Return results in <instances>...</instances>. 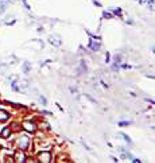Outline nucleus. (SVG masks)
<instances>
[{
  "label": "nucleus",
  "instance_id": "obj_1",
  "mask_svg": "<svg viewBox=\"0 0 155 163\" xmlns=\"http://www.w3.org/2000/svg\"><path fill=\"white\" fill-rule=\"evenodd\" d=\"M49 42H50V43H51V45H54V46H61V43H62V41H61V38H59V36H50V38H49Z\"/></svg>",
  "mask_w": 155,
  "mask_h": 163
},
{
  "label": "nucleus",
  "instance_id": "obj_2",
  "mask_svg": "<svg viewBox=\"0 0 155 163\" xmlns=\"http://www.w3.org/2000/svg\"><path fill=\"white\" fill-rule=\"evenodd\" d=\"M28 143H30V140H28L27 136H22V138L19 139V146H20V148H23V150L28 147Z\"/></svg>",
  "mask_w": 155,
  "mask_h": 163
},
{
  "label": "nucleus",
  "instance_id": "obj_3",
  "mask_svg": "<svg viewBox=\"0 0 155 163\" xmlns=\"http://www.w3.org/2000/svg\"><path fill=\"white\" fill-rule=\"evenodd\" d=\"M39 162H50V154L49 152H42L41 155H39Z\"/></svg>",
  "mask_w": 155,
  "mask_h": 163
},
{
  "label": "nucleus",
  "instance_id": "obj_4",
  "mask_svg": "<svg viewBox=\"0 0 155 163\" xmlns=\"http://www.w3.org/2000/svg\"><path fill=\"white\" fill-rule=\"evenodd\" d=\"M89 47L92 49V50H94V51H98L100 50V42H94L93 39H90V42H89Z\"/></svg>",
  "mask_w": 155,
  "mask_h": 163
},
{
  "label": "nucleus",
  "instance_id": "obj_5",
  "mask_svg": "<svg viewBox=\"0 0 155 163\" xmlns=\"http://www.w3.org/2000/svg\"><path fill=\"white\" fill-rule=\"evenodd\" d=\"M23 127L26 128L28 132H34V131H35V125H34V124H31V123H28V121L23 123Z\"/></svg>",
  "mask_w": 155,
  "mask_h": 163
},
{
  "label": "nucleus",
  "instance_id": "obj_6",
  "mask_svg": "<svg viewBox=\"0 0 155 163\" xmlns=\"http://www.w3.org/2000/svg\"><path fill=\"white\" fill-rule=\"evenodd\" d=\"M8 117H10V115L5 111H0V120H7Z\"/></svg>",
  "mask_w": 155,
  "mask_h": 163
},
{
  "label": "nucleus",
  "instance_id": "obj_7",
  "mask_svg": "<svg viewBox=\"0 0 155 163\" xmlns=\"http://www.w3.org/2000/svg\"><path fill=\"white\" fill-rule=\"evenodd\" d=\"M23 71H24V73H28V71H30V62H24V63H23Z\"/></svg>",
  "mask_w": 155,
  "mask_h": 163
},
{
  "label": "nucleus",
  "instance_id": "obj_8",
  "mask_svg": "<svg viewBox=\"0 0 155 163\" xmlns=\"http://www.w3.org/2000/svg\"><path fill=\"white\" fill-rule=\"evenodd\" d=\"M120 136H121V138H123L124 140H125V142L128 143V144H131V143H132V142H131V139H129L128 136H127V135H124V133H121V135H120Z\"/></svg>",
  "mask_w": 155,
  "mask_h": 163
},
{
  "label": "nucleus",
  "instance_id": "obj_9",
  "mask_svg": "<svg viewBox=\"0 0 155 163\" xmlns=\"http://www.w3.org/2000/svg\"><path fill=\"white\" fill-rule=\"evenodd\" d=\"M8 132H10V131H8V128H5L4 131H3V136H4V138H7V136H8Z\"/></svg>",
  "mask_w": 155,
  "mask_h": 163
},
{
  "label": "nucleus",
  "instance_id": "obj_10",
  "mask_svg": "<svg viewBox=\"0 0 155 163\" xmlns=\"http://www.w3.org/2000/svg\"><path fill=\"white\" fill-rule=\"evenodd\" d=\"M152 3H154V0H148V8H150V10H152V8H154Z\"/></svg>",
  "mask_w": 155,
  "mask_h": 163
},
{
  "label": "nucleus",
  "instance_id": "obj_11",
  "mask_svg": "<svg viewBox=\"0 0 155 163\" xmlns=\"http://www.w3.org/2000/svg\"><path fill=\"white\" fill-rule=\"evenodd\" d=\"M119 125H120V127H124V125H129V123H128V121H121V123H119Z\"/></svg>",
  "mask_w": 155,
  "mask_h": 163
},
{
  "label": "nucleus",
  "instance_id": "obj_12",
  "mask_svg": "<svg viewBox=\"0 0 155 163\" xmlns=\"http://www.w3.org/2000/svg\"><path fill=\"white\" fill-rule=\"evenodd\" d=\"M112 11H113L115 14H121V10H120V8H112Z\"/></svg>",
  "mask_w": 155,
  "mask_h": 163
},
{
  "label": "nucleus",
  "instance_id": "obj_13",
  "mask_svg": "<svg viewBox=\"0 0 155 163\" xmlns=\"http://www.w3.org/2000/svg\"><path fill=\"white\" fill-rule=\"evenodd\" d=\"M41 102H42V104H43V105H46V104H47L46 98H45V97H41Z\"/></svg>",
  "mask_w": 155,
  "mask_h": 163
},
{
  "label": "nucleus",
  "instance_id": "obj_14",
  "mask_svg": "<svg viewBox=\"0 0 155 163\" xmlns=\"http://www.w3.org/2000/svg\"><path fill=\"white\" fill-rule=\"evenodd\" d=\"M103 16H104V18H111V16H112V15H111L109 12H104V14H103Z\"/></svg>",
  "mask_w": 155,
  "mask_h": 163
},
{
  "label": "nucleus",
  "instance_id": "obj_15",
  "mask_svg": "<svg viewBox=\"0 0 155 163\" xmlns=\"http://www.w3.org/2000/svg\"><path fill=\"white\" fill-rule=\"evenodd\" d=\"M23 4H24V7H26V8H30V5L27 4V0H23Z\"/></svg>",
  "mask_w": 155,
  "mask_h": 163
},
{
  "label": "nucleus",
  "instance_id": "obj_16",
  "mask_svg": "<svg viewBox=\"0 0 155 163\" xmlns=\"http://www.w3.org/2000/svg\"><path fill=\"white\" fill-rule=\"evenodd\" d=\"M93 3H94L96 5H101V4H100V1H97V0H93Z\"/></svg>",
  "mask_w": 155,
  "mask_h": 163
},
{
  "label": "nucleus",
  "instance_id": "obj_17",
  "mask_svg": "<svg viewBox=\"0 0 155 163\" xmlns=\"http://www.w3.org/2000/svg\"><path fill=\"white\" fill-rule=\"evenodd\" d=\"M139 1H140V3H143V1H146V0H139Z\"/></svg>",
  "mask_w": 155,
  "mask_h": 163
}]
</instances>
